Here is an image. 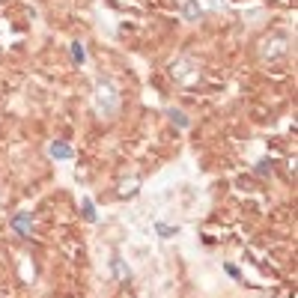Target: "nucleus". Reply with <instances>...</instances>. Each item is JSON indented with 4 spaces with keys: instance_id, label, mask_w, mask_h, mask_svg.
I'll use <instances>...</instances> for the list:
<instances>
[{
    "instance_id": "6e6552de",
    "label": "nucleus",
    "mask_w": 298,
    "mask_h": 298,
    "mask_svg": "<svg viewBox=\"0 0 298 298\" xmlns=\"http://www.w3.org/2000/svg\"><path fill=\"white\" fill-rule=\"evenodd\" d=\"M268 170H271V161H268V164H265V161H263V164L257 167V173H263V176H265V173H268Z\"/></svg>"
},
{
    "instance_id": "7ed1b4c3",
    "label": "nucleus",
    "mask_w": 298,
    "mask_h": 298,
    "mask_svg": "<svg viewBox=\"0 0 298 298\" xmlns=\"http://www.w3.org/2000/svg\"><path fill=\"white\" fill-rule=\"evenodd\" d=\"M72 60H75L78 66L87 60V51H84V45H81V42H72Z\"/></svg>"
},
{
    "instance_id": "f03ea898",
    "label": "nucleus",
    "mask_w": 298,
    "mask_h": 298,
    "mask_svg": "<svg viewBox=\"0 0 298 298\" xmlns=\"http://www.w3.org/2000/svg\"><path fill=\"white\" fill-rule=\"evenodd\" d=\"M48 152H51L54 158H60V161H69V158L75 155V149H72L69 143H63V140H54V143L48 146Z\"/></svg>"
},
{
    "instance_id": "f257e3e1",
    "label": "nucleus",
    "mask_w": 298,
    "mask_h": 298,
    "mask_svg": "<svg viewBox=\"0 0 298 298\" xmlns=\"http://www.w3.org/2000/svg\"><path fill=\"white\" fill-rule=\"evenodd\" d=\"M12 227L18 230V235H30V230H33V218H30V212L15 215V218H12Z\"/></svg>"
},
{
    "instance_id": "39448f33",
    "label": "nucleus",
    "mask_w": 298,
    "mask_h": 298,
    "mask_svg": "<svg viewBox=\"0 0 298 298\" xmlns=\"http://www.w3.org/2000/svg\"><path fill=\"white\" fill-rule=\"evenodd\" d=\"M84 215H87V221H93V218H96V212H93V203H90V200H84Z\"/></svg>"
},
{
    "instance_id": "423d86ee",
    "label": "nucleus",
    "mask_w": 298,
    "mask_h": 298,
    "mask_svg": "<svg viewBox=\"0 0 298 298\" xmlns=\"http://www.w3.org/2000/svg\"><path fill=\"white\" fill-rule=\"evenodd\" d=\"M185 12H188V15H194V12H200V6H197V3H194V0H191V3L185 6Z\"/></svg>"
},
{
    "instance_id": "20e7f679",
    "label": "nucleus",
    "mask_w": 298,
    "mask_h": 298,
    "mask_svg": "<svg viewBox=\"0 0 298 298\" xmlns=\"http://www.w3.org/2000/svg\"><path fill=\"white\" fill-rule=\"evenodd\" d=\"M170 120H176V123H179V126H182V129H185V126H188V120H185V116H182V113H179V110H170Z\"/></svg>"
},
{
    "instance_id": "0eeeda50",
    "label": "nucleus",
    "mask_w": 298,
    "mask_h": 298,
    "mask_svg": "<svg viewBox=\"0 0 298 298\" xmlns=\"http://www.w3.org/2000/svg\"><path fill=\"white\" fill-rule=\"evenodd\" d=\"M227 274H230V277H235V280H239V277H242V274H239V268H235V265H227Z\"/></svg>"
}]
</instances>
